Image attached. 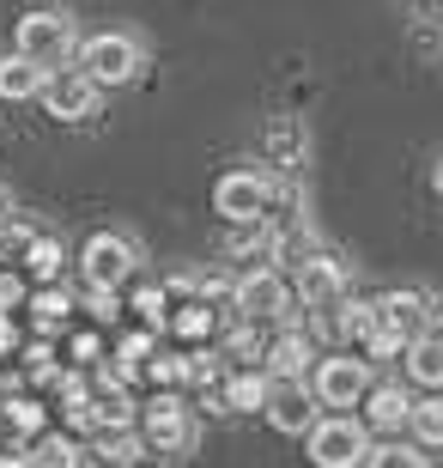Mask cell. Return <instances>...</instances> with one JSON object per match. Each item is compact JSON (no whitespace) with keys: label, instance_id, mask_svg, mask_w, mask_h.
Masks as SVG:
<instances>
[{"label":"cell","instance_id":"cell-1","mask_svg":"<svg viewBox=\"0 0 443 468\" xmlns=\"http://www.w3.org/2000/svg\"><path fill=\"white\" fill-rule=\"evenodd\" d=\"M25 61H37L43 73H55L61 61L73 55V18L68 13H55V6H37V13L18 18V49Z\"/></svg>","mask_w":443,"mask_h":468},{"label":"cell","instance_id":"cell-2","mask_svg":"<svg viewBox=\"0 0 443 468\" xmlns=\"http://www.w3.org/2000/svg\"><path fill=\"white\" fill-rule=\"evenodd\" d=\"M79 73H86L91 86H128L140 73V43L128 31H98L79 43Z\"/></svg>","mask_w":443,"mask_h":468},{"label":"cell","instance_id":"cell-3","mask_svg":"<svg viewBox=\"0 0 443 468\" xmlns=\"http://www.w3.org/2000/svg\"><path fill=\"white\" fill-rule=\"evenodd\" d=\"M364 451H371V444H364V426H358V420H316V426H310V463L316 468H353V463H364Z\"/></svg>","mask_w":443,"mask_h":468},{"label":"cell","instance_id":"cell-4","mask_svg":"<svg viewBox=\"0 0 443 468\" xmlns=\"http://www.w3.org/2000/svg\"><path fill=\"white\" fill-rule=\"evenodd\" d=\"M213 207H219L231 226H249V219H261V213L273 207V183H268V176H256V171H231V176H219Z\"/></svg>","mask_w":443,"mask_h":468},{"label":"cell","instance_id":"cell-5","mask_svg":"<svg viewBox=\"0 0 443 468\" xmlns=\"http://www.w3.org/2000/svg\"><path fill=\"white\" fill-rule=\"evenodd\" d=\"M79 261H86V286H98V292H116L121 280L134 274L140 256H134V243L121 238V231H98V238L86 243V256H79Z\"/></svg>","mask_w":443,"mask_h":468},{"label":"cell","instance_id":"cell-6","mask_svg":"<svg viewBox=\"0 0 443 468\" xmlns=\"http://www.w3.org/2000/svg\"><path fill=\"white\" fill-rule=\"evenodd\" d=\"M371 323H376L383 341L401 347V341H419V335L431 329V311H426V298H419V292H383L371 304Z\"/></svg>","mask_w":443,"mask_h":468},{"label":"cell","instance_id":"cell-7","mask_svg":"<svg viewBox=\"0 0 443 468\" xmlns=\"http://www.w3.org/2000/svg\"><path fill=\"white\" fill-rule=\"evenodd\" d=\"M231 304H237L249 323H256V316H291V286H286V274L256 268V274H243L237 286H231Z\"/></svg>","mask_w":443,"mask_h":468},{"label":"cell","instance_id":"cell-8","mask_svg":"<svg viewBox=\"0 0 443 468\" xmlns=\"http://www.w3.org/2000/svg\"><path fill=\"white\" fill-rule=\"evenodd\" d=\"M364 365L358 359H322L316 365V378H310V396H316V408H358L364 401Z\"/></svg>","mask_w":443,"mask_h":468},{"label":"cell","instance_id":"cell-9","mask_svg":"<svg viewBox=\"0 0 443 468\" xmlns=\"http://www.w3.org/2000/svg\"><path fill=\"white\" fill-rule=\"evenodd\" d=\"M261 414H268L273 432H310L316 426V396L304 389V378H291V383H268V401H261Z\"/></svg>","mask_w":443,"mask_h":468},{"label":"cell","instance_id":"cell-10","mask_svg":"<svg viewBox=\"0 0 443 468\" xmlns=\"http://www.w3.org/2000/svg\"><path fill=\"white\" fill-rule=\"evenodd\" d=\"M140 438H146L158 456H164V451H183L188 438H195V426H188V408H183L176 396H153V401H146V414H140Z\"/></svg>","mask_w":443,"mask_h":468},{"label":"cell","instance_id":"cell-11","mask_svg":"<svg viewBox=\"0 0 443 468\" xmlns=\"http://www.w3.org/2000/svg\"><path fill=\"white\" fill-rule=\"evenodd\" d=\"M298 292H304V311H341V292H346V274L334 256H304L298 261Z\"/></svg>","mask_w":443,"mask_h":468},{"label":"cell","instance_id":"cell-12","mask_svg":"<svg viewBox=\"0 0 443 468\" xmlns=\"http://www.w3.org/2000/svg\"><path fill=\"white\" fill-rule=\"evenodd\" d=\"M43 104H49L55 122H86V116H98V86L86 73H49L43 80Z\"/></svg>","mask_w":443,"mask_h":468},{"label":"cell","instance_id":"cell-13","mask_svg":"<svg viewBox=\"0 0 443 468\" xmlns=\"http://www.w3.org/2000/svg\"><path fill=\"white\" fill-rule=\"evenodd\" d=\"M43 80H49V73L37 68V61H25V55H0V98H6V104L43 98Z\"/></svg>","mask_w":443,"mask_h":468},{"label":"cell","instance_id":"cell-14","mask_svg":"<svg viewBox=\"0 0 443 468\" xmlns=\"http://www.w3.org/2000/svg\"><path fill=\"white\" fill-rule=\"evenodd\" d=\"M407 371L419 383H431V389H443V329L431 323L419 341H407Z\"/></svg>","mask_w":443,"mask_h":468},{"label":"cell","instance_id":"cell-15","mask_svg":"<svg viewBox=\"0 0 443 468\" xmlns=\"http://www.w3.org/2000/svg\"><path fill=\"white\" fill-rule=\"evenodd\" d=\"M310 359H316V353H310L304 335H280V341L268 347V383H291V378H304V365H310Z\"/></svg>","mask_w":443,"mask_h":468},{"label":"cell","instance_id":"cell-16","mask_svg":"<svg viewBox=\"0 0 443 468\" xmlns=\"http://www.w3.org/2000/svg\"><path fill=\"white\" fill-rule=\"evenodd\" d=\"M364 401H371V426H376V432H401L407 414H413L407 389H364Z\"/></svg>","mask_w":443,"mask_h":468},{"label":"cell","instance_id":"cell-17","mask_svg":"<svg viewBox=\"0 0 443 468\" xmlns=\"http://www.w3.org/2000/svg\"><path fill=\"white\" fill-rule=\"evenodd\" d=\"M268 158L280 165V171L304 165V122H291V116L273 122V128H268Z\"/></svg>","mask_w":443,"mask_h":468},{"label":"cell","instance_id":"cell-18","mask_svg":"<svg viewBox=\"0 0 443 468\" xmlns=\"http://www.w3.org/2000/svg\"><path fill=\"white\" fill-rule=\"evenodd\" d=\"M25 463H31V468H79V444L61 438V432H43L31 451H25Z\"/></svg>","mask_w":443,"mask_h":468},{"label":"cell","instance_id":"cell-19","mask_svg":"<svg viewBox=\"0 0 443 468\" xmlns=\"http://www.w3.org/2000/svg\"><path fill=\"white\" fill-rule=\"evenodd\" d=\"M225 408H243V414H256L261 401H268V378H261V371H237V378L225 383Z\"/></svg>","mask_w":443,"mask_h":468},{"label":"cell","instance_id":"cell-20","mask_svg":"<svg viewBox=\"0 0 443 468\" xmlns=\"http://www.w3.org/2000/svg\"><path fill=\"white\" fill-rule=\"evenodd\" d=\"M413 432H419V444H443V396L431 401H413Z\"/></svg>","mask_w":443,"mask_h":468},{"label":"cell","instance_id":"cell-21","mask_svg":"<svg viewBox=\"0 0 443 468\" xmlns=\"http://www.w3.org/2000/svg\"><path fill=\"white\" fill-rule=\"evenodd\" d=\"M25 261H31L37 280H55V274H61V243H55V238H31V243H25Z\"/></svg>","mask_w":443,"mask_h":468},{"label":"cell","instance_id":"cell-22","mask_svg":"<svg viewBox=\"0 0 443 468\" xmlns=\"http://www.w3.org/2000/svg\"><path fill=\"white\" fill-rule=\"evenodd\" d=\"M364 468H426V456L413 444H376V451H364Z\"/></svg>","mask_w":443,"mask_h":468},{"label":"cell","instance_id":"cell-23","mask_svg":"<svg viewBox=\"0 0 443 468\" xmlns=\"http://www.w3.org/2000/svg\"><path fill=\"white\" fill-rule=\"evenodd\" d=\"M140 456V438L128 432V426H110V432H103V463L110 468H128Z\"/></svg>","mask_w":443,"mask_h":468},{"label":"cell","instance_id":"cell-24","mask_svg":"<svg viewBox=\"0 0 443 468\" xmlns=\"http://www.w3.org/2000/svg\"><path fill=\"white\" fill-rule=\"evenodd\" d=\"M31 311H37V323H43V329H55V323H61V316L73 311V298L49 286V292H37V304H31Z\"/></svg>","mask_w":443,"mask_h":468},{"label":"cell","instance_id":"cell-25","mask_svg":"<svg viewBox=\"0 0 443 468\" xmlns=\"http://www.w3.org/2000/svg\"><path fill=\"white\" fill-rule=\"evenodd\" d=\"M176 335H188V341H201V335H213V311L201 304H183V316H176Z\"/></svg>","mask_w":443,"mask_h":468},{"label":"cell","instance_id":"cell-26","mask_svg":"<svg viewBox=\"0 0 443 468\" xmlns=\"http://www.w3.org/2000/svg\"><path fill=\"white\" fill-rule=\"evenodd\" d=\"M6 426H18V432H43V408H37V401H13V408H6Z\"/></svg>","mask_w":443,"mask_h":468},{"label":"cell","instance_id":"cell-27","mask_svg":"<svg viewBox=\"0 0 443 468\" xmlns=\"http://www.w3.org/2000/svg\"><path fill=\"white\" fill-rule=\"evenodd\" d=\"M134 311H140V316H146V323H158V329H164V311H171V298L158 292V286H146V292H140V298H134Z\"/></svg>","mask_w":443,"mask_h":468},{"label":"cell","instance_id":"cell-28","mask_svg":"<svg viewBox=\"0 0 443 468\" xmlns=\"http://www.w3.org/2000/svg\"><path fill=\"white\" fill-rule=\"evenodd\" d=\"M146 365H153L158 383H183V359H171V353H158V359H146Z\"/></svg>","mask_w":443,"mask_h":468},{"label":"cell","instance_id":"cell-29","mask_svg":"<svg viewBox=\"0 0 443 468\" xmlns=\"http://www.w3.org/2000/svg\"><path fill=\"white\" fill-rule=\"evenodd\" d=\"M231 359H261V347H256V335H249V329L231 335Z\"/></svg>","mask_w":443,"mask_h":468},{"label":"cell","instance_id":"cell-30","mask_svg":"<svg viewBox=\"0 0 443 468\" xmlns=\"http://www.w3.org/2000/svg\"><path fill=\"white\" fill-rule=\"evenodd\" d=\"M18 298H25V286H18V280H13V274H0V316L13 311Z\"/></svg>","mask_w":443,"mask_h":468},{"label":"cell","instance_id":"cell-31","mask_svg":"<svg viewBox=\"0 0 443 468\" xmlns=\"http://www.w3.org/2000/svg\"><path fill=\"white\" fill-rule=\"evenodd\" d=\"M0 468H31V463H25V451H0Z\"/></svg>","mask_w":443,"mask_h":468},{"label":"cell","instance_id":"cell-32","mask_svg":"<svg viewBox=\"0 0 443 468\" xmlns=\"http://www.w3.org/2000/svg\"><path fill=\"white\" fill-rule=\"evenodd\" d=\"M13 347V323H6V316H0V353Z\"/></svg>","mask_w":443,"mask_h":468},{"label":"cell","instance_id":"cell-33","mask_svg":"<svg viewBox=\"0 0 443 468\" xmlns=\"http://www.w3.org/2000/svg\"><path fill=\"white\" fill-rule=\"evenodd\" d=\"M431 189L443 195V153H438V165H431Z\"/></svg>","mask_w":443,"mask_h":468},{"label":"cell","instance_id":"cell-34","mask_svg":"<svg viewBox=\"0 0 443 468\" xmlns=\"http://www.w3.org/2000/svg\"><path fill=\"white\" fill-rule=\"evenodd\" d=\"M128 468H164V463H158V456H134V463H128Z\"/></svg>","mask_w":443,"mask_h":468},{"label":"cell","instance_id":"cell-35","mask_svg":"<svg viewBox=\"0 0 443 468\" xmlns=\"http://www.w3.org/2000/svg\"><path fill=\"white\" fill-rule=\"evenodd\" d=\"M0 238H6V213H0Z\"/></svg>","mask_w":443,"mask_h":468}]
</instances>
